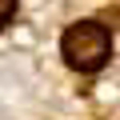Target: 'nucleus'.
<instances>
[{
	"instance_id": "nucleus-1",
	"label": "nucleus",
	"mask_w": 120,
	"mask_h": 120,
	"mask_svg": "<svg viewBox=\"0 0 120 120\" xmlns=\"http://www.w3.org/2000/svg\"><path fill=\"white\" fill-rule=\"evenodd\" d=\"M60 52H64V60H68L76 72H96V68L108 64V56H112V36L96 20H80V24H72L64 32Z\"/></svg>"
},
{
	"instance_id": "nucleus-2",
	"label": "nucleus",
	"mask_w": 120,
	"mask_h": 120,
	"mask_svg": "<svg viewBox=\"0 0 120 120\" xmlns=\"http://www.w3.org/2000/svg\"><path fill=\"white\" fill-rule=\"evenodd\" d=\"M12 12H16V0H0V28L12 20Z\"/></svg>"
}]
</instances>
